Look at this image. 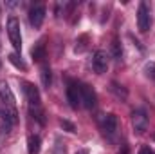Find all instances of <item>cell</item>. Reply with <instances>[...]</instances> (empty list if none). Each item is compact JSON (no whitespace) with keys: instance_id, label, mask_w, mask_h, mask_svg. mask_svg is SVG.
Returning a JSON list of instances; mask_svg holds the SVG:
<instances>
[{"instance_id":"obj_1","label":"cell","mask_w":155,"mask_h":154,"mask_svg":"<svg viewBox=\"0 0 155 154\" xmlns=\"http://www.w3.org/2000/svg\"><path fill=\"white\" fill-rule=\"evenodd\" d=\"M0 103H2V109H0V114L5 121H9L11 125H15L18 121V111H16V102H15V94L9 87L7 82H0Z\"/></svg>"},{"instance_id":"obj_2","label":"cell","mask_w":155,"mask_h":154,"mask_svg":"<svg viewBox=\"0 0 155 154\" xmlns=\"http://www.w3.org/2000/svg\"><path fill=\"white\" fill-rule=\"evenodd\" d=\"M24 85V94L27 98V105H29V113L33 118H36L40 123H43V111H41V100H40V91L38 87L31 82H22Z\"/></svg>"},{"instance_id":"obj_3","label":"cell","mask_w":155,"mask_h":154,"mask_svg":"<svg viewBox=\"0 0 155 154\" xmlns=\"http://www.w3.org/2000/svg\"><path fill=\"white\" fill-rule=\"evenodd\" d=\"M7 35H9V42L13 44V47L20 51L22 49V31H20V22L16 16L7 18Z\"/></svg>"},{"instance_id":"obj_4","label":"cell","mask_w":155,"mask_h":154,"mask_svg":"<svg viewBox=\"0 0 155 154\" xmlns=\"http://www.w3.org/2000/svg\"><path fill=\"white\" fill-rule=\"evenodd\" d=\"M152 26V15H150V7L146 2H141L139 4V9H137V29L141 33H146Z\"/></svg>"},{"instance_id":"obj_5","label":"cell","mask_w":155,"mask_h":154,"mask_svg":"<svg viewBox=\"0 0 155 154\" xmlns=\"http://www.w3.org/2000/svg\"><path fill=\"white\" fill-rule=\"evenodd\" d=\"M117 125H119V121H117V116L116 114H105L103 116V120H101V131L105 132V136L108 138V140H114L117 134Z\"/></svg>"},{"instance_id":"obj_6","label":"cell","mask_w":155,"mask_h":154,"mask_svg":"<svg viewBox=\"0 0 155 154\" xmlns=\"http://www.w3.org/2000/svg\"><path fill=\"white\" fill-rule=\"evenodd\" d=\"M79 91H81V105L85 109H94L96 103H97L96 91L90 85H87V83H79Z\"/></svg>"},{"instance_id":"obj_7","label":"cell","mask_w":155,"mask_h":154,"mask_svg":"<svg viewBox=\"0 0 155 154\" xmlns=\"http://www.w3.org/2000/svg\"><path fill=\"white\" fill-rule=\"evenodd\" d=\"M132 125L137 134H143L148 129V114L144 109H135L132 113Z\"/></svg>"},{"instance_id":"obj_8","label":"cell","mask_w":155,"mask_h":154,"mask_svg":"<svg viewBox=\"0 0 155 154\" xmlns=\"http://www.w3.org/2000/svg\"><path fill=\"white\" fill-rule=\"evenodd\" d=\"M43 18H45V5L43 4H35L31 9H29V22L35 29L41 27L43 24Z\"/></svg>"},{"instance_id":"obj_9","label":"cell","mask_w":155,"mask_h":154,"mask_svg":"<svg viewBox=\"0 0 155 154\" xmlns=\"http://www.w3.org/2000/svg\"><path fill=\"white\" fill-rule=\"evenodd\" d=\"M67 100L71 103L72 109H78L81 105V91H79V83L76 82H69L67 85Z\"/></svg>"},{"instance_id":"obj_10","label":"cell","mask_w":155,"mask_h":154,"mask_svg":"<svg viewBox=\"0 0 155 154\" xmlns=\"http://www.w3.org/2000/svg\"><path fill=\"white\" fill-rule=\"evenodd\" d=\"M92 67H94V71H96L97 75L107 73V69H108V56H107L105 51H96V53H94Z\"/></svg>"},{"instance_id":"obj_11","label":"cell","mask_w":155,"mask_h":154,"mask_svg":"<svg viewBox=\"0 0 155 154\" xmlns=\"http://www.w3.org/2000/svg\"><path fill=\"white\" fill-rule=\"evenodd\" d=\"M41 149V140H40L38 134H31L27 138V152L29 154H40Z\"/></svg>"},{"instance_id":"obj_12","label":"cell","mask_w":155,"mask_h":154,"mask_svg":"<svg viewBox=\"0 0 155 154\" xmlns=\"http://www.w3.org/2000/svg\"><path fill=\"white\" fill-rule=\"evenodd\" d=\"M33 58L36 62H43V58H45V44H43V40H40L33 47Z\"/></svg>"},{"instance_id":"obj_13","label":"cell","mask_w":155,"mask_h":154,"mask_svg":"<svg viewBox=\"0 0 155 154\" xmlns=\"http://www.w3.org/2000/svg\"><path fill=\"white\" fill-rule=\"evenodd\" d=\"M9 62H11V64H13L15 67L22 69V71H25V69H27V65L24 64V60H22V58H20L18 54H16V53H11V54H9Z\"/></svg>"},{"instance_id":"obj_14","label":"cell","mask_w":155,"mask_h":154,"mask_svg":"<svg viewBox=\"0 0 155 154\" xmlns=\"http://www.w3.org/2000/svg\"><path fill=\"white\" fill-rule=\"evenodd\" d=\"M112 54H114V58L117 62L123 58V47H121V42L117 38H114V42H112Z\"/></svg>"},{"instance_id":"obj_15","label":"cell","mask_w":155,"mask_h":154,"mask_svg":"<svg viewBox=\"0 0 155 154\" xmlns=\"http://www.w3.org/2000/svg\"><path fill=\"white\" fill-rule=\"evenodd\" d=\"M41 83H43L45 87H49V85H51V69H49L47 65H43V67H41Z\"/></svg>"},{"instance_id":"obj_16","label":"cell","mask_w":155,"mask_h":154,"mask_svg":"<svg viewBox=\"0 0 155 154\" xmlns=\"http://www.w3.org/2000/svg\"><path fill=\"white\" fill-rule=\"evenodd\" d=\"M144 73H146V76L150 80H155V62H148L144 65Z\"/></svg>"},{"instance_id":"obj_17","label":"cell","mask_w":155,"mask_h":154,"mask_svg":"<svg viewBox=\"0 0 155 154\" xmlns=\"http://www.w3.org/2000/svg\"><path fill=\"white\" fill-rule=\"evenodd\" d=\"M139 154H155V152L150 149V147H148V145H143V147L139 149Z\"/></svg>"},{"instance_id":"obj_18","label":"cell","mask_w":155,"mask_h":154,"mask_svg":"<svg viewBox=\"0 0 155 154\" xmlns=\"http://www.w3.org/2000/svg\"><path fill=\"white\" fill-rule=\"evenodd\" d=\"M61 125H63V127H67V129H69V132H74V125H72V123H69L67 120H63V121H61Z\"/></svg>"},{"instance_id":"obj_19","label":"cell","mask_w":155,"mask_h":154,"mask_svg":"<svg viewBox=\"0 0 155 154\" xmlns=\"http://www.w3.org/2000/svg\"><path fill=\"white\" fill-rule=\"evenodd\" d=\"M119 154H128V147L126 145H123V149H121V152Z\"/></svg>"},{"instance_id":"obj_20","label":"cell","mask_w":155,"mask_h":154,"mask_svg":"<svg viewBox=\"0 0 155 154\" xmlns=\"http://www.w3.org/2000/svg\"><path fill=\"white\" fill-rule=\"evenodd\" d=\"M76 154H88V151H87V149H81V151H78Z\"/></svg>"}]
</instances>
